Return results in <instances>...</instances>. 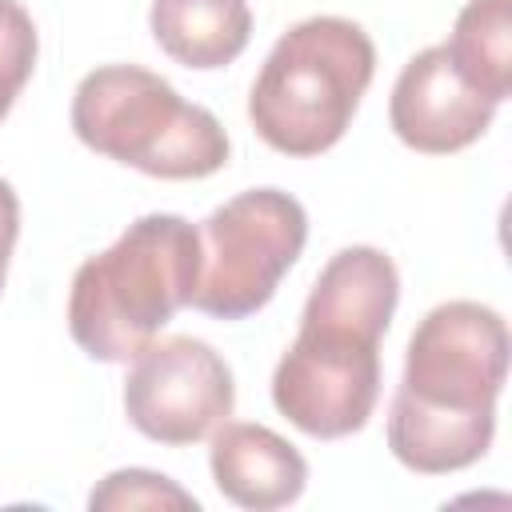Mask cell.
Masks as SVG:
<instances>
[{
  "mask_svg": "<svg viewBox=\"0 0 512 512\" xmlns=\"http://www.w3.org/2000/svg\"><path fill=\"white\" fill-rule=\"evenodd\" d=\"M492 116L496 104L464 84L444 44L416 52L400 68L388 104L392 132L424 156H448L476 144L488 132Z\"/></svg>",
  "mask_w": 512,
  "mask_h": 512,
  "instance_id": "ba28073f",
  "label": "cell"
},
{
  "mask_svg": "<svg viewBox=\"0 0 512 512\" xmlns=\"http://www.w3.org/2000/svg\"><path fill=\"white\" fill-rule=\"evenodd\" d=\"M36 24L20 0H0V120L12 112L20 88L36 68Z\"/></svg>",
  "mask_w": 512,
  "mask_h": 512,
  "instance_id": "4fadbf2b",
  "label": "cell"
},
{
  "mask_svg": "<svg viewBox=\"0 0 512 512\" xmlns=\"http://www.w3.org/2000/svg\"><path fill=\"white\" fill-rule=\"evenodd\" d=\"M72 132L92 152L156 180H204L228 164L224 124L140 64H104L76 84Z\"/></svg>",
  "mask_w": 512,
  "mask_h": 512,
  "instance_id": "5b68a950",
  "label": "cell"
},
{
  "mask_svg": "<svg viewBox=\"0 0 512 512\" xmlns=\"http://www.w3.org/2000/svg\"><path fill=\"white\" fill-rule=\"evenodd\" d=\"M456 72L484 100L500 104L512 92V0H468L444 44Z\"/></svg>",
  "mask_w": 512,
  "mask_h": 512,
  "instance_id": "8fae6325",
  "label": "cell"
},
{
  "mask_svg": "<svg viewBox=\"0 0 512 512\" xmlns=\"http://www.w3.org/2000/svg\"><path fill=\"white\" fill-rule=\"evenodd\" d=\"M236 404L232 368L196 336L152 340L132 356L124 380V412L132 428L156 444L184 448L216 432Z\"/></svg>",
  "mask_w": 512,
  "mask_h": 512,
  "instance_id": "52a82bcc",
  "label": "cell"
},
{
  "mask_svg": "<svg viewBox=\"0 0 512 512\" xmlns=\"http://www.w3.org/2000/svg\"><path fill=\"white\" fill-rule=\"evenodd\" d=\"M88 508L92 512H132V508H200L192 492H184L176 480L160 476V472H148V468H120V472H108L92 496H88Z\"/></svg>",
  "mask_w": 512,
  "mask_h": 512,
  "instance_id": "7c38bea8",
  "label": "cell"
},
{
  "mask_svg": "<svg viewBox=\"0 0 512 512\" xmlns=\"http://www.w3.org/2000/svg\"><path fill=\"white\" fill-rule=\"evenodd\" d=\"M508 380V324L476 300L436 304L412 332L388 412L392 456L444 476L476 464L496 436V400Z\"/></svg>",
  "mask_w": 512,
  "mask_h": 512,
  "instance_id": "7a4b0ae2",
  "label": "cell"
},
{
  "mask_svg": "<svg viewBox=\"0 0 512 512\" xmlns=\"http://www.w3.org/2000/svg\"><path fill=\"white\" fill-rule=\"evenodd\" d=\"M200 228L172 212L132 220L112 248L88 256L68 292V332L100 364H128L192 304Z\"/></svg>",
  "mask_w": 512,
  "mask_h": 512,
  "instance_id": "3957f363",
  "label": "cell"
},
{
  "mask_svg": "<svg viewBox=\"0 0 512 512\" xmlns=\"http://www.w3.org/2000/svg\"><path fill=\"white\" fill-rule=\"evenodd\" d=\"M156 44L184 68H224L252 36L248 0H152L148 12Z\"/></svg>",
  "mask_w": 512,
  "mask_h": 512,
  "instance_id": "30bf717a",
  "label": "cell"
},
{
  "mask_svg": "<svg viewBox=\"0 0 512 512\" xmlns=\"http://www.w3.org/2000/svg\"><path fill=\"white\" fill-rule=\"evenodd\" d=\"M396 300L400 276L380 248L352 244L320 268L300 332L272 372V404L304 436L340 440L368 424L380 400V336Z\"/></svg>",
  "mask_w": 512,
  "mask_h": 512,
  "instance_id": "6da1fadb",
  "label": "cell"
},
{
  "mask_svg": "<svg viewBox=\"0 0 512 512\" xmlns=\"http://www.w3.org/2000/svg\"><path fill=\"white\" fill-rule=\"evenodd\" d=\"M216 488L252 512H272L300 500L308 484V460L264 424H220L208 448Z\"/></svg>",
  "mask_w": 512,
  "mask_h": 512,
  "instance_id": "9c48e42d",
  "label": "cell"
},
{
  "mask_svg": "<svg viewBox=\"0 0 512 512\" xmlns=\"http://www.w3.org/2000/svg\"><path fill=\"white\" fill-rule=\"evenodd\" d=\"M376 72L372 36L344 16H308L268 52L248 120L284 156H320L348 132Z\"/></svg>",
  "mask_w": 512,
  "mask_h": 512,
  "instance_id": "277c9868",
  "label": "cell"
},
{
  "mask_svg": "<svg viewBox=\"0 0 512 512\" xmlns=\"http://www.w3.org/2000/svg\"><path fill=\"white\" fill-rule=\"evenodd\" d=\"M308 240V212L280 188H248L220 204L200 224V280L192 308L216 320H244L260 312L284 272L300 260Z\"/></svg>",
  "mask_w": 512,
  "mask_h": 512,
  "instance_id": "8992f818",
  "label": "cell"
},
{
  "mask_svg": "<svg viewBox=\"0 0 512 512\" xmlns=\"http://www.w3.org/2000/svg\"><path fill=\"white\" fill-rule=\"evenodd\" d=\"M16 236H20V200H16L12 184L0 180V292H4V280H8V260H12Z\"/></svg>",
  "mask_w": 512,
  "mask_h": 512,
  "instance_id": "5bb4252c",
  "label": "cell"
}]
</instances>
